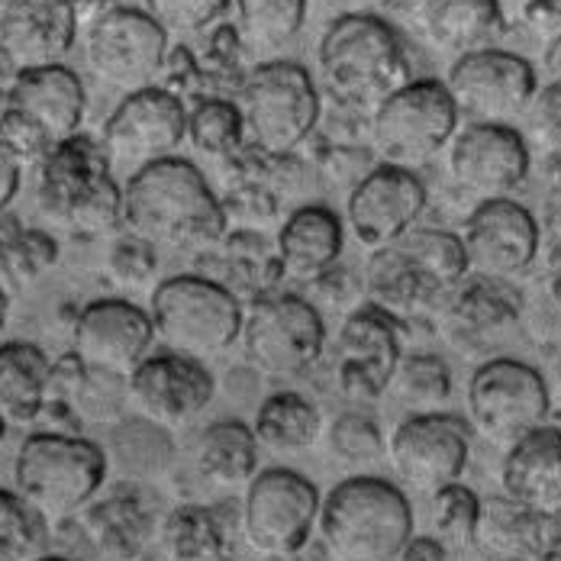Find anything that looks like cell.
<instances>
[{"label":"cell","instance_id":"obj_1","mask_svg":"<svg viewBox=\"0 0 561 561\" xmlns=\"http://www.w3.org/2000/svg\"><path fill=\"white\" fill-rule=\"evenodd\" d=\"M123 229L156 249L207 252L224 242L229 217L204 171L171 156L126 178Z\"/></svg>","mask_w":561,"mask_h":561},{"label":"cell","instance_id":"obj_2","mask_svg":"<svg viewBox=\"0 0 561 561\" xmlns=\"http://www.w3.org/2000/svg\"><path fill=\"white\" fill-rule=\"evenodd\" d=\"M461 236L413 226L397 242L371 252L365 265V304L385 310L400 327L439 313L451 290L468 278Z\"/></svg>","mask_w":561,"mask_h":561},{"label":"cell","instance_id":"obj_3","mask_svg":"<svg viewBox=\"0 0 561 561\" xmlns=\"http://www.w3.org/2000/svg\"><path fill=\"white\" fill-rule=\"evenodd\" d=\"M317 75L336 107L371 116L410 81V61L400 33L385 16L339 13L320 36Z\"/></svg>","mask_w":561,"mask_h":561},{"label":"cell","instance_id":"obj_4","mask_svg":"<svg viewBox=\"0 0 561 561\" xmlns=\"http://www.w3.org/2000/svg\"><path fill=\"white\" fill-rule=\"evenodd\" d=\"M317 533L333 561H397L413 539V510L391 481L352 474L323 497Z\"/></svg>","mask_w":561,"mask_h":561},{"label":"cell","instance_id":"obj_5","mask_svg":"<svg viewBox=\"0 0 561 561\" xmlns=\"http://www.w3.org/2000/svg\"><path fill=\"white\" fill-rule=\"evenodd\" d=\"M36 201L46 220L78 236H116L123 229V187L101 139L84 133L56 142L43 159Z\"/></svg>","mask_w":561,"mask_h":561},{"label":"cell","instance_id":"obj_6","mask_svg":"<svg viewBox=\"0 0 561 561\" xmlns=\"http://www.w3.org/2000/svg\"><path fill=\"white\" fill-rule=\"evenodd\" d=\"M104 449L75 433H30L13 461V491L49 523V529L81 516V510L104 491Z\"/></svg>","mask_w":561,"mask_h":561},{"label":"cell","instance_id":"obj_7","mask_svg":"<svg viewBox=\"0 0 561 561\" xmlns=\"http://www.w3.org/2000/svg\"><path fill=\"white\" fill-rule=\"evenodd\" d=\"M236 104L245 123V146L272 162L300 152L323 113L310 71L290 58L255 65L236 91Z\"/></svg>","mask_w":561,"mask_h":561},{"label":"cell","instance_id":"obj_8","mask_svg":"<svg viewBox=\"0 0 561 561\" xmlns=\"http://www.w3.org/2000/svg\"><path fill=\"white\" fill-rule=\"evenodd\" d=\"M146 313L162 348L207 362L239 342L245 304L220 280L187 272L156 280Z\"/></svg>","mask_w":561,"mask_h":561},{"label":"cell","instance_id":"obj_9","mask_svg":"<svg viewBox=\"0 0 561 561\" xmlns=\"http://www.w3.org/2000/svg\"><path fill=\"white\" fill-rule=\"evenodd\" d=\"M458 123L461 116L443 81L410 78L368 116V146L385 165L416 171L449 149Z\"/></svg>","mask_w":561,"mask_h":561},{"label":"cell","instance_id":"obj_10","mask_svg":"<svg viewBox=\"0 0 561 561\" xmlns=\"http://www.w3.org/2000/svg\"><path fill=\"white\" fill-rule=\"evenodd\" d=\"M320 491L310 478L294 468L259 471L239 501V539L262 559L300 556L320 519Z\"/></svg>","mask_w":561,"mask_h":561},{"label":"cell","instance_id":"obj_11","mask_svg":"<svg viewBox=\"0 0 561 561\" xmlns=\"http://www.w3.org/2000/svg\"><path fill=\"white\" fill-rule=\"evenodd\" d=\"M552 393L539 368L494 355L481 362L468 381V426L488 446L506 451L533 430L546 426Z\"/></svg>","mask_w":561,"mask_h":561},{"label":"cell","instance_id":"obj_12","mask_svg":"<svg viewBox=\"0 0 561 561\" xmlns=\"http://www.w3.org/2000/svg\"><path fill=\"white\" fill-rule=\"evenodd\" d=\"M242 355L268 378H300L323 362L327 320L300 294L255 297L242 313Z\"/></svg>","mask_w":561,"mask_h":561},{"label":"cell","instance_id":"obj_13","mask_svg":"<svg viewBox=\"0 0 561 561\" xmlns=\"http://www.w3.org/2000/svg\"><path fill=\"white\" fill-rule=\"evenodd\" d=\"M169 49V33L142 7H116L84 33L91 75L123 94L159 84Z\"/></svg>","mask_w":561,"mask_h":561},{"label":"cell","instance_id":"obj_14","mask_svg":"<svg viewBox=\"0 0 561 561\" xmlns=\"http://www.w3.org/2000/svg\"><path fill=\"white\" fill-rule=\"evenodd\" d=\"M468 455L471 426L446 410L407 416L388 439V461L397 481L420 497H433L461 481Z\"/></svg>","mask_w":561,"mask_h":561},{"label":"cell","instance_id":"obj_15","mask_svg":"<svg viewBox=\"0 0 561 561\" xmlns=\"http://www.w3.org/2000/svg\"><path fill=\"white\" fill-rule=\"evenodd\" d=\"M523 297L513 280L468 275L436 313L439 336L468 362H488L519 333Z\"/></svg>","mask_w":561,"mask_h":561},{"label":"cell","instance_id":"obj_16","mask_svg":"<svg viewBox=\"0 0 561 561\" xmlns=\"http://www.w3.org/2000/svg\"><path fill=\"white\" fill-rule=\"evenodd\" d=\"M443 84L458 116H468L471 123H513L529 111L539 91V75L533 61L491 46L455 58Z\"/></svg>","mask_w":561,"mask_h":561},{"label":"cell","instance_id":"obj_17","mask_svg":"<svg viewBox=\"0 0 561 561\" xmlns=\"http://www.w3.org/2000/svg\"><path fill=\"white\" fill-rule=\"evenodd\" d=\"M187 139V107L178 94L162 84L126 94L104 123L101 146L111 169H129V174L159 159H171Z\"/></svg>","mask_w":561,"mask_h":561},{"label":"cell","instance_id":"obj_18","mask_svg":"<svg viewBox=\"0 0 561 561\" xmlns=\"http://www.w3.org/2000/svg\"><path fill=\"white\" fill-rule=\"evenodd\" d=\"M400 330L403 327L393 317L371 304L342 317L330 355V378L339 397L348 403H375L388 393L393 368L403 355Z\"/></svg>","mask_w":561,"mask_h":561},{"label":"cell","instance_id":"obj_19","mask_svg":"<svg viewBox=\"0 0 561 561\" xmlns=\"http://www.w3.org/2000/svg\"><path fill=\"white\" fill-rule=\"evenodd\" d=\"M126 397L139 416L162 430H184L217 397V381L210 368L197 358L178 352H149L126 378Z\"/></svg>","mask_w":561,"mask_h":561},{"label":"cell","instance_id":"obj_20","mask_svg":"<svg viewBox=\"0 0 561 561\" xmlns=\"http://www.w3.org/2000/svg\"><path fill=\"white\" fill-rule=\"evenodd\" d=\"M451 181L481 201L513 197L529 178V142L513 123H468L451 136L449 149Z\"/></svg>","mask_w":561,"mask_h":561},{"label":"cell","instance_id":"obj_21","mask_svg":"<svg viewBox=\"0 0 561 561\" xmlns=\"http://www.w3.org/2000/svg\"><path fill=\"white\" fill-rule=\"evenodd\" d=\"M468 272L481 278L516 280L526 275L542 245V229L529 207L516 197L481 201L461 229Z\"/></svg>","mask_w":561,"mask_h":561},{"label":"cell","instance_id":"obj_22","mask_svg":"<svg viewBox=\"0 0 561 561\" xmlns=\"http://www.w3.org/2000/svg\"><path fill=\"white\" fill-rule=\"evenodd\" d=\"M423 210L426 184L416 171L378 162L355 181L345 201V229H352L362 249L378 252L420 224Z\"/></svg>","mask_w":561,"mask_h":561},{"label":"cell","instance_id":"obj_23","mask_svg":"<svg viewBox=\"0 0 561 561\" xmlns=\"http://www.w3.org/2000/svg\"><path fill=\"white\" fill-rule=\"evenodd\" d=\"M152 345L156 330L146 307L126 297L91 300L71 327V352L78 362L113 378H129V371L152 352Z\"/></svg>","mask_w":561,"mask_h":561},{"label":"cell","instance_id":"obj_24","mask_svg":"<svg viewBox=\"0 0 561 561\" xmlns=\"http://www.w3.org/2000/svg\"><path fill=\"white\" fill-rule=\"evenodd\" d=\"M68 0H0V46L23 68L61 65L78 39Z\"/></svg>","mask_w":561,"mask_h":561},{"label":"cell","instance_id":"obj_25","mask_svg":"<svg viewBox=\"0 0 561 561\" xmlns=\"http://www.w3.org/2000/svg\"><path fill=\"white\" fill-rule=\"evenodd\" d=\"M7 107L30 116L53 142L81 133L88 94L81 78L61 61L43 68H23L7 91Z\"/></svg>","mask_w":561,"mask_h":561},{"label":"cell","instance_id":"obj_26","mask_svg":"<svg viewBox=\"0 0 561 561\" xmlns=\"http://www.w3.org/2000/svg\"><path fill=\"white\" fill-rule=\"evenodd\" d=\"M159 510L136 488L123 484L107 497H94L81 510V526L91 546L111 561H136L159 533Z\"/></svg>","mask_w":561,"mask_h":561},{"label":"cell","instance_id":"obj_27","mask_svg":"<svg viewBox=\"0 0 561 561\" xmlns=\"http://www.w3.org/2000/svg\"><path fill=\"white\" fill-rule=\"evenodd\" d=\"M345 245V224L327 204H304L297 207L278 229L280 284H313L339 265Z\"/></svg>","mask_w":561,"mask_h":561},{"label":"cell","instance_id":"obj_28","mask_svg":"<svg viewBox=\"0 0 561 561\" xmlns=\"http://www.w3.org/2000/svg\"><path fill=\"white\" fill-rule=\"evenodd\" d=\"M501 484L506 497L542 516L561 513V430L539 426L504 451Z\"/></svg>","mask_w":561,"mask_h":561},{"label":"cell","instance_id":"obj_29","mask_svg":"<svg viewBox=\"0 0 561 561\" xmlns=\"http://www.w3.org/2000/svg\"><path fill=\"white\" fill-rule=\"evenodd\" d=\"M506 13L501 0H426L420 30L446 56H468L491 49L504 33Z\"/></svg>","mask_w":561,"mask_h":561},{"label":"cell","instance_id":"obj_30","mask_svg":"<svg viewBox=\"0 0 561 561\" xmlns=\"http://www.w3.org/2000/svg\"><path fill=\"white\" fill-rule=\"evenodd\" d=\"M556 516H542L513 497H488L478 510L474 546L494 561H536L552 536Z\"/></svg>","mask_w":561,"mask_h":561},{"label":"cell","instance_id":"obj_31","mask_svg":"<svg viewBox=\"0 0 561 561\" xmlns=\"http://www.w3.org/2000/svg\"><path fill=\"white\" fill-rule=\"evenodd\" d=\"M259 451L262 446L249 423L220 420L197 436L191 461L207 488L229 494V491H245L249 481L259 474Z\"/></svg>","mask_w":561,"mask_h":561},{"label":"cell","instance_id":"obj_32","mask_svg":"<svg viewBox=\"0 0 561 561\" xmlns=\"http://www.w3.org/2000/svg\"><path fill=\"white\" fill-rule=\"evenodd\" d=\"M53 358L23 339L0 342V413L7 423L30 426L43 416L49 400Z\"/></svg>","mask_w":561,"mask_h":561},{"label":"cell","instance_id":"obj_33","mask_svg":"<svg viewBox=\"0 0 561 561\" xmlns=\"http://www.w3.org/2000/svg\"><path fill=\"white\" fill-rule=\"evenodd\" d=\"M239 529L226 526L224 513L207 504H178L159 519L156 542L169 561H214L229 556Z\"/></svg>","mask_w":561,"mask_h":561},{"label":"cell","instance_id":"obj_34","mask_svg":"<svg viewBox=\"0 0 561 561\" xmlns=\"http://www.w3.org/2000/svg\"><path fill=\"white\" fill-rule=\"evenodd\" d=\"M252 433L272 455H300L323 439V410L300 391H275L262 400Z\"/></svg>","mask_w":561,"mask_h":561},{"label":"cell","instance_id":"obj_35","mask_svg":"<svg viewBox=\"0 0 561 561\" xmlns=\"http://www.w3.org/2000/svg\"><path fill=\"white\" fill-rule=\"evenodd\" d=\"M236 33L245 53H278L307 23V0H232Z\"/></svg>","mask_w":561,"mask_h":561},{"label":"cell","instance_id":"obj_36","mask_svg":"<svg viewBox=\"0 0 561 561\" xmlns=\"http://www.w3.org/2000/svg\"><path fill=\"white\" fill-rule=\"evenodd\" d=\"M388 393L400 407L413 413H436L446 410L451 397V368L446 358L433 352H407L400 355L391 375Z\"/></svg>","mask_w":561,"mask_h":561},{"label":"cell","instance_id":"obj_37","mask_svg":"<svg viewBox=\"0 0 561 561\" xmlns=\"http://www.w3.org/2000/svg\"><path fill=\"white\" fill-rule=\"evenodd\" d=\"M187 142L207 159L226 162L239 156L245 149V123L239 104L220 94L194 101V107L187 111Z\"/></svg>","mask_w":561,"mask_h":561},{"label":"cell","instance_id":"obj_38","mask_svg":"<svg viewBox=\"0 0 561 561\" xmlns=\"http://www.w3.org/2000/svg\"><path fill=\"white\" fill-rule=\"evenodd\" d=\"M49 523L16 491L0 488V561H30L43 556Z\"/></svg>","mask_w":561,"mask_h":561},{"label":"cell","instance_id":"obj_39","mask_svg":"<svg viewBox=\"0 0 561 561\" xmlns=\"http://www.w3.org/2000/svg\"><path fill=\"white\" fill-rule=\"evenodd\" d=\"M327 446L339 465L365 468L378 465L388 455V439L381 433V423L362 410H345L327 430Z\"/></svg>","mask_w":561,"mask_h":561},{"label":"cell","instance_id":"obj_40","mask_svg":"<svg viewBox=\"0 0 561 561\" xmlns=\"http://www.w3.org/2000/svg\"><path fill=\"white\" fill-rule=\"evenodd\" d=\"M478 510H481V497L471 488H465L461 481H455L449 488L436 491L430 497L433 536L446 549H468V546H474Z\"/></svg>","mask_w":561,"mask_h":561},{"label":"cell","instance_id":"obj_41","mask_svg":"<svg viewBox=\"0 0 561 561\" xmlns=\"http://www.w3.org/2000/svg\"><path fill=\"white\" fill-rule=\"evenodd\" d=\"M232 0H142V10L169 36H201L226 16Z\"/></svg>","mask_w":561,"mask_h":561},{"label":"cell","instance_id":"obj_42","mask_svg":"<svg viewBox=\"0 0 561 561\" xmlns=\"http://www.w3.org/2000/svg\"><path fill=\"white\" fill-rule=\"evenodd\" d=\"M107 275H111L113 284L129 287V290L152 284V280L159 278V249L149 245L139 236L119 229L113 236L111 252H107Z\"/></svg>","mask_w":561,"mask_h":561},{"label":"cell","instance_id":"obj_43","mask_svg":"<svg viewBox=\"0 0 561 561\" xmlns=\"http://www.w3.org/2000/svg\"><path fill=\"white\" fill-rule=\"evenodd\" d=\"M0 146H3L23 169H30V165H43V159L53 152L56 142H53L30 116H23L20 111L7 107L3 116H0Z\"/></svg>","mask_w":561,"mask_h":561},{"label":"cell","instance_id":"obj_44","mask_svg":"<svg viewBox=\"0 0 561 561\" xmlns=\"http://www.w3.org/2000/svg\"><path fill=\"white\" fill-rule=\"evenodd\" d=\"M529 133L539 149L549 152V159H561V81H549L536 91L529 111Z\"/></svg>","mask_w":561,"mask_h":561},{"label":"cell","instance_id":"obj_45","mask_svg":"<svg viewBox=\"0 0 561 561\" xmlns=\"http://www.w3.org/2000/svg\"><path fill=\"white\" fill-rule=\"evenodd\" d=\"M310 290L320 297V304H327L342 317H348L352 310H358L365 304V280H358L342 265H333L323 278L313 280Z\"/></svg>","mask_w":561,"mask_h":561},{"label":"cell","instance_id":"obj_46","mask_svg":"<svg viewBox=\"0 0 561 561\" xmlns=\"http://www.w3.org/2000/svg\"><path fill=\"white\" fill-rule=\"evenodd\" d=\"M519 23L529 30L533 39L546 46L559 43L561 39V0H533L523 13H519Z\"/></svg>","mask_w":561,"mask_h":561},{"label":"cell","instance_id":"obj_47","mask_svg":"<svg viewBox=\"0 0 561 561\" xmlns=\"http://www.w3.org/2000/svg\"><path fill=\"white\" fill-rule=\"evenodd\" d=\"M536 220L539 229L552 236V242H561V159H549L542 181V214Z\"/></svg>","mask_w":561,"mask_h":561},{"label":"cell","instance_id":"obj_48","mask_svg":"<svg viewBox=\"0 0 561 561\" xmlns=\"http://www.w3.org/2000/svg\"><path fill=\"white\" fill-rule=\"evenodd\" d=\"M23 184V165L0 146V217L10 210V204L16 201Z\"/></svg>","mask_w":561,"mask_h":561},{"label":"cell","instance_id":"obj_49","mask_svg":"<svg viewBox=\"0 0 561 561\" xmlns=\"http://www.w3.org/2000/svg\"><path fill=\"white\" fill-rule=\"evenodd\" d=\"M397 561H449V549L436 536H413Z\"/></svg>","mask_w":561,"mask_h":561},{"label":"cell","instance_id":"obj_50","mask_svg":"<svg viewBox=\"0 0 561 561\" xmlns=\"http://www.w3.org/2000/svg\"><path fill=\"white\" fill-rule=\"evenodd\" d=\"M542 287H546V297L552 300V307H559L561 310V242H556V245H552V252L546 255Z\"/></svg>","mask_w":561,"mask_h":561},{"label":"cell","instance_id":"obj_51","mask_svg":"<svg viewBox=\"0 0 561 561\" xmlns=\"http://www.w3.org/2000/svg\"><path fill=\"white\" fill-rule=\"evenodd\" d=\"M68 3H71V10H75V16H78L81 26H91L104 13H111L116 7H126L123 0H68Z\"/></svg>","mask_w":561,"mask_h":561},{"label":"cell","instance_id":"obj_52","mask_svg":"<svg viewBox=\"0 0 561 561\" xmlns=\"http://www.w3.org/2000/svg\"><path fill=\"white\" fill-rule=\"evenodd\" d=\"M339 13H362V16H381L391 10L393 0H333Z\"/></svg>","mask_w":561,"mask_h":561},{"label":"cell","instance_id":"obj_53","mask_svg":"<svg viewBox=\"0 0 561 561\" xmlns=\"http://www.w3.org/2000/svg\"><path fill=\"white\" fill-rule=\"evenodd\" d=\"M542 71L549 75V81H561V39L542 49Z\"/></svg>","mask_w":561,"mask_h":561},{"label":"cell","instance_id":"obj_54","mask_svg":"<svg viewBox=\"0 0 561 561\" xmlns=\"http://www.w3.org/2000/svg\"><path fill=\"white\" fill-rule=\"evenodd\" d=\"M16 75H20V65L10 58V53H7L3 46H0V91H3V94L10 91V84L16 81Z\"/></svg>","mask_w":561,"mask_h":561},{"label":"cell","instance_id":"obj_55","mask_svg":"<svg viewBox=\"0 0 561 561\" xmlns=\"http://www.w3.org/2000/svg\"><path fill=\"white\" fill-rule=\"evenodd\" d=\"M536 561H561V513L556 516V523H552V536H549V542H546L542 556H539Z\"/></svg>","mask_w":561,"mask_h":561},{"label":"cell","instance_id":"obj_56","mask_svg":"<svg viewBox=\"0 0 561 561\" xmlns=\"http://www.w3.org/2000/svg\"><path fill=\"white\" fill-rule=\"evenodd\" d=\"M529 3H533V0H501L504 13H516V16H519V13H523V10H526Z\"/></svg>","mask_w":561,"mask_h":561},{"label":"cell","instance_id":"obj_57","mask_svg":"<svg viewBox=\"0 0 561 561\" xmlns=\"http://www.w3.org/2000/svg\"><path fill=\"white\" fill-rule=\"evenodd\" d=\"M7 310H10V297H7V290L0 287V333H3V327H7Z\"/></svg>","mask_w":561,"mask_h":561},{"label":"cell","instance_id":"obj_58","mask_svg":"<svg viewBox=\"0 0 561 561\" xmlns=\"http://www.w3.org/2000/svg\"><path fill=\"white\" fill-rule=\"evenodd\" d=\"M30 561H71V559H61V556H46V552H43V556H36V559H30Z\"/></svg>","mask_w":561,"mask_h":561},{"label":"cell","instance_id":"obj_59","mask_svg":"<svg viewBox=\"0 0 561 561\" xmlns=\"http://www.w3.org/2000/svg\"><path fill=\"white\" fill-rule=\"evenodd\" d=\"M556 385H559V393H561V352H559V358H556Z\"/></svg>","mask_w":561,"mask_h":561},{"label":"cell","instance_id":"obj_60","mask_svg":"<svg viewBox=\"0 0 561 561\" xmlns=\"http://www.w3.org/2000/svg\"><path fill=\"white\" fill-rule=\"evenodd\" d=\"M3 436H7V420H3V413H0V443H3Z\"/></svg>","mask_w":561,"mask_h":561},{"label":"cell","instance_id":"obj_61","mask_svg":"<svg viewBox=\"0 0 561 561\" xmlns=\"http://www.w3.org/2000/svg\"><path fill=\"white\" fill-rule=\"evenodd\" d=\"M3 111H7V94L0 91V116H3Z\"/></svg>","mask_w":561,"mask_h":561},{"label":"cell","instance_id":"obj_62","mask_svg":"<svg viewBox=\"0 0 561 561\" xmlns=\"http://www.w3.org/2000/svg\"><path fill=\"white\" fill-rule=\"evenodd\" d=\"M214 561H232V556H220V559H214Z\"/></svg>","mask_w":561,"mask_h":561}]
</instances>
